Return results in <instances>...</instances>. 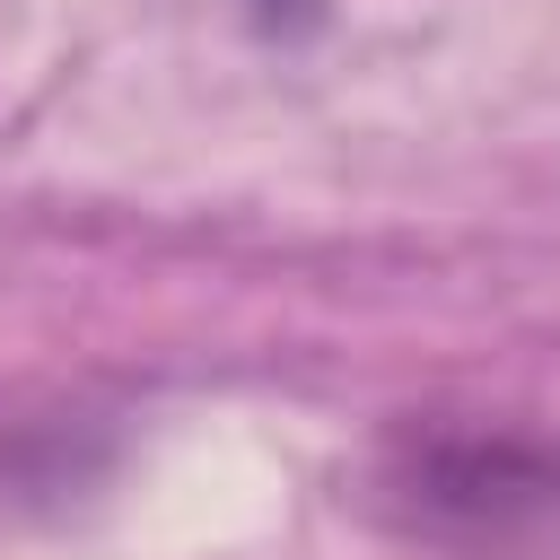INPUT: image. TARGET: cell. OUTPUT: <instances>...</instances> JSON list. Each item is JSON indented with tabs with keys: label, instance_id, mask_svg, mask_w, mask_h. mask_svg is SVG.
Segmentation results:
<instances>
[{
	"label": "cell",
	"instance_id": "6da1fadb",
	"mask_svg": "<svg viewBox=\"0 0 560 560\" xmlns=\"http://www.w3.org/2000/svg\"><path fill=\"white\" fill-rule=\"evenodd\" d=\"M359 499L429 551H525L560 534V420L481 402L394 411L359 464Z\"/></svg>",
	"mask_w": 560,
	"mask_h": 560
}]
</instances>
